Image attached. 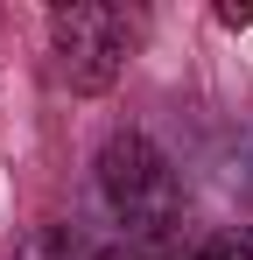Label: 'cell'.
Segmentation results:
<instances>
[{"mask_svg":"<svg viewBox=\"0 0 253 260\" xmlns=\"http://www.w3.org/2000/svg\"><path fill=\"white\" fill-rule=\"evenodd\" d=\"M134 49H141V14H126L113 0H56L49 7V56L78 99H106L126 78Z\"/></svg>","mask_w":253,"mask_h":260,"instance_id":"obj_1","label":"cell"},{"mask_svg":"<svg viewBox=\"0 0 253 260\" xmlns=\"http://www.w3.org/2000/svg\"><path fill=\"white\" fill-rule=\"evenodd\" d=\"M91 169H99V197H106V211L134 232V246H141V239H162L169 225L183 218V183H176L169 155H162L141 127L106 134Z\"/></svg>","mask_w":253,"mask_h":260,"instance_id":"obj_2","label":"cell"},{"mask_svg":"<svg viewBox=\"0 0 253 260\" xmlns=\"http://www.w3.org/2000/svg\"><path fill=\"white\" fill-rule=\"evenodd\" d=\"M190 260H253V225H225V232H211Z\"/></svg>","mask_w":253,"mask_h":260,"instance_id":"obj_3","label":"cell"},{"mask_svg":"<svg viewBox=\"0 0 253 260\" xmlns=\"http://www.w3.org/2000/svg\"><path fill=\"white\" fill-rule=\"evenodd\" d=\"M218 28H253V7H211Z\"/></svg>","mask_w":253,"mask_h":260,"instance_id":"obj_4","label":"cell"},{"mask_svg":"<svg viewBox=\"0 0 253 260\" xmlns=\"http://www.w3.org/2000/svg\"><path fill=\"white\" fill-rule=\"evenodd\" d=\"M91 260H148V246H134V239H120V246H106V253H91Z\"/></svg>","mask_w":253,"mask_h":260,"instance_id":"obj_5","label":"cell"}]
</instances>
